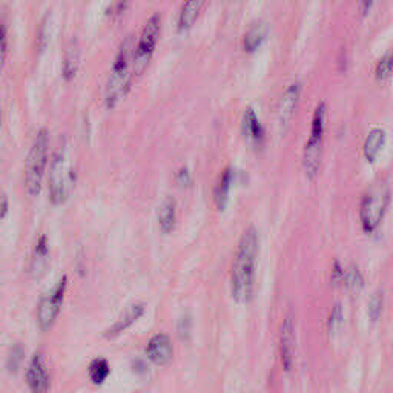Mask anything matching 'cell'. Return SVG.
Segmentation results:
<instances>
[{"label":"cell","mask_w":393,"mask_h":393,"mask_svg":"<svg viewBox=\"0 0 393 393\" xmlns=\"http://www.w3.org/2000/svg\"><path fill=\"white\" fill-rule=\"evenodd\" d=\"M260 252V237L254 226H249L237 246L231 269V294L239 304H249L254 298L255 264Z\"/></svg>","instance_id":"1"},{"label":"cell","mask_w":393,"mask_h":393,"mask_svg":"<svg viewBox=\"0 0 393 393\" xmlns=\"http://www.w3.org/2000/svg\"><path fill=\"white\" fill-rule=\"evenodd\" d=\"M132 56H134L132 38H127L122 42L120 48H118L115 54L111 74H109L106 81L105 105L108 108H114L127 93H130L135 79Z\"/></svg>","instance_id":"2"},{"label":"cell","mask_w":393,"mask_h":393,"mask_svg":"<svg viewBox=\"0 0 393 393\" xmlns=\"http://www.w3.org/2000/svg\"><path fill=\"white\" fill-rule=\"evenodd\" d=\"M48 146L50 135L43 127L35 135L25 161V188L31 195H39L42 190V183L48 163Z\"/></svg>","instance_id":"3"},{"label":"cell","mask_w":393,"mask_h":393,"mask_svg":"<svg viewBox=\"0 0 393 393\" xmlns=\"http://www.w3.org/2000/svg\"><path fill=\"white\" fill-rule=\"evenodd\" d=\"M326 115H327L326 105L319 103L315 109V114L312 118V127H310V135L306 143L304 155H303L304 172L310 180H314L317 177V173L319 171V163H321Z\"/></svg>","instance_id":"4"},{"label":"cell","mask_w":393,"mask_h":393,"mask_svg":"<svg viewBox=\"0 0 393 393\" xmlns=\"http://www.w3.org/2000/svg\"><path fill=\"white\" fill-rule=\"evenodd\" d=\"M160 30H161V16L152 14L148 19V22L144 23L140 39L134 48L132 67H134L135 79H139L146 71V68H148L149 62L152 59V54L155 48H157Z\"/></svg>","instance_id":"5"},{"label":"cell","mask_w":393,"mask_h":393,"mask_svg":"<svg viewBox=\"0 0 393 393\" xmlns=\"http://www.w3.org/2000/svg\"><path fill=\"white\" fill-rule=\"evenodd\" d=\"M74 181V172L68 164L65 144L54 154L50 169V200L52 205H63L69 194V186Z\"/></svg>","instance_id":"6"},{"label":"cell","mask_w":393,"mask_h":393,"mask_svg":"<svg viewBox=\"0 0 393 393\" xmlns=\"http://www.w3.org/2000/svg\"><path fill=\"white\" fill-rule=\"evenodd\" d=\"M68 286V278L63 277L56 287L48 292L40 300V304L38 307V321L40 324L42 331H48L56 323V319L60 314V309L63 304V298H65V292Z\"/></svg>","instance_id":"7"},{"label":"cell","mask_w":393,"mask_h":393,"mask_svg":"<svg viewBox=\"0 0 393 393\" xmlns=\"http://www.w3.org/2000/svg\"><path fill=\"white\" fill-rule=\"evenodd\" d=\"M389 205V190H372L370 194L363 200L361 205V224L365 232H373L382 220Z\"/></svg>","instance_id":"8"},{"label":"cell","mask_w":393,"mask_h":393,"mask_svg":"<svg viewBox=\"0 0 393 393\" xmlns=\"http://www.w3.org/2000/svg\"><path fill=\"white\" fill-rule=\"evenodd\" d=\"M26 384H28V389L31 393L50 392V373L47 369V363H45V358L40 352L33 356L28 369H26Z\"/></svg>","instance_id":"9"},{"label":"cell","mask_w":393,"mask_h":393,"mask_svg":"<svg viewBox=\"0 0 393 393\" xmlns=\"http://www.w3.org/2000/svg\"><path fill=\"white\" fill-rule=\"evenodd\" d=\"M280 356H281L283 368H285L286 372H290L295 360V326H294V318H292V315H287L281 324Z\"/></svg>","instance_id":"10"},{"label":"cell","mask_w":393,"mask_h":393,"mask_svg":"<svg viewBox=\"0 0 393 393\" xmlns=\"http://www.w3.org/2000/svg\"><path fill=\"white\" fill-rule=\"evenodd\" d=\"M146 355H148V358L157 365L169 364L172 360V355H173L172 343L169 340V336L164 334L154 335L149 340L148 346H146Z\"/></svg>","instance_id":"11"},{"label":"cell","mask_w":393,"mask_h":393,"mask_svg":"<svg viewBox=\"0 0 393 393\" xmlns=\"http://www.w3.org/2000/svg\"><path fill=\"white\" fill-rule=\"evenodd\" d=\"M300 93H301V86L298 84L290 85L285 93H283L280 103H278V120L280 125L285 127L289 125V122L292 120V115H294L298 100H300Z\"/></svg>","instance_id":"12"},{"label":"cell","mask_w":393,"mask_h":393,"mask_svg":"<svg viewBox=\"0 0 393 393\" xmlns=\"http://www.w3.org/2000/svg\"><path fill=\"white\" fill-rule=\"evenodd\" d=\"M143 314H144V306L143 304H140V303L131 304L130 307L125 310V314L118 317V319L111 327L106 329L105 338H108V340H113V338L123 334L126 329L131 327Z\"/></svg>","instance_id":"13"},{"label":"cell","mask_w":393,"mask_h":393,"mask_svg":"<svg viewBox=\"0 0 393 393\" xmlns=\"http://www.w3.org/2000/svg\"><path fill=\"white\" fill-rule=\"evenodd\" d=\"M203 5L205 0H186V2L183 4L177 22V28L180 33L189 31L192 26L195 25L200 13L203 10Z\"/></svg>","instance_id":"14"},{"label":"cell","mask_w":393,"mask_h":393,"mask_svg":"<svg viewBox=\"0 0 393 393\" xmlns=\"http://www.w3.org/2000/svg\"><path fill=\"white\" fill-rule=\"evenodd\" d=\"M243 135L244 139H248L251 143L255 144H260L264 140V131H263V126L258 120L257 114L252 108L246 109V113L243 115Z\"/></svg>","instance_id":"15"},{"label":"cell","mask_w":393,"mask_h":393,"mask_svg":"<svg viewBox=\"0 0 393 393\" xmlns=\"http://www.w3.org/2000/svg\"><path fill=\"white\" fill-rule=\"evenodd\" d=\"M232 181H234L232 168H226L224 172L220 176V180H218L214 190V203L218 211H224L227 202H229Z\"/></svg>","instance_id":"16"},{"label":"cell","mask_w":393,"mask_h":393,"mask_svg":"<svg viewBox=\"0 0 393 393\" xmlns=\"http://www.w3.org/2000/svg\"><path fill=\"white\" fill-rule=\"evenodd\" d=\"M269 33V26L264 22H255L249 26V30L246 31L243 39V48L246 52L257 51L261 43L266 40Z\"/></svg>","instance_id":"17"},{"label":"cell","mask_w":393,"mask_h":393,"mask_svg":"<svg viewBox=\"0 0 393 393\" xmlns=\"http://www.w3.org/2000/svg\"><path fill=\"white\" fill-rule=\"evenodd\" d=\"M177 223V206L173 198H166L159 209V226L163 234H171Z\"/></svg>","instance_id":"18"},{"label":"cell","mask_w":393,"mask_h":393,"mask_svg":"<svg viewBox=\"0 0 393 393\" xmlns=\"http://www.w3.org/2000/svg\"><path fill=\"white\" fill-rule=\"evenodd\" d=\"M79 65H80V51L77 43L71 42V45L65 51V57H63V68H62L63 79L67 81H71L74 79L77 76Z\"/></svg>","instance_id":"19"},{"label":"cell","mask_w":393,"mask_h":393,"mask_svg":"<svg viewBox=\"0 0 393 393\" xmlns=\"http://www.w3.org/2000/svg\"><path fill=\"white\" fill-rule=\"evenodd\" d=\"M384 139H386V135H384V131L380 130V127H375V130L369 132L364 144V155L369 161H373L377 159V155L380 154L384 144Z\"/></svg>","instance_id":"20"},{"label":"cell","mask_w":393,"mask_h":393,"mask_svg":"<svg viewBox=\"0 0 393 393\" xmlns=\"http://www.w3.org/2000/svg\"><path fill=\"white\" fill-rule=\"evenodd\" d=\"M89 380L93 381L94 384H103L106 381V378L111 373V368L106 360L103 358H96L93 363L89 364Z\"/></svg>","instance_id":"21"},{"label":"cell","mask_w":393,"mask_h":393,"mask_svg":"<svg viewBox=\"0 0 393 393\" xmlns=\"http://www.w3.org/2000/svg\"><path fill=\"white\" fill-rule=\"evenodd\" d=\"M344 283H346L347 287H349L351 290H355V292L360 290L364 286V280H363V275H361V272L358 270V268L351 266L349 269L346 270Z\"/></svg>","instance_id":"22"},{"label":"cell","mask_w":393,"mask_h":393,"mask_svg":"<svg viewBox=\"0 0 393 393\" xmlns=\"http://www.w3.org/2000/svg\"><path fill=\"white\" fill-rule=\"evenodd\" d=\"M382 301H384V297H382V292H377V294H373L370 301H369V306H368V312H369V318H370V321L372 323H377L380 317H381V312H382Z\"/></svg>","instance_id":"23"},{"label":"cell","mask_w":393,"mask_h":393,"mask_svg":"<svg viewBox=\"0 0 393 393\" xmlns=\"http://www.w3.org/2000/svg\"><path fill=\"white\" fill-rule=\"evenodd\" d=\"M23 360V349H22V346L21 344H16L11 352H10V356H8V372L10 373H16L17 370H19L21 368V363Z\"/></svg>","instance_id":"24"},{"label":"cell","mask_w":393,"mask_h":393,"mask_svg":"<svg viewBox=\"0 0 393 393\" xmlns=\"http://www.w3.org/2000/svg\"><path fill=\"white\" fill-rule=\"evenodd\" d=\"M341 326H343V309L340 304H336L332 309L331 318H329V332H331V335H335L340 332Z\"/></svg>","instance_id":"25"},{"label":"cell","mask_w":393,"mask_h":393,"mask_svg":"<svg viewBox=\"0 0 393 393\" xmlns=\"http://www.w3.org/2000/svg\"><path fill=\"white\" fill-rule=\"evenodd\" d=\"M393 72V54H389V56H384L378 67H377V77L378 80H386L387 77H390V74Z\"/></svg>","instance_id":"26"},{"label":"cell","mask_w":393,"mask_h":393,"mask_svg":"<svg viewBox=\"0 0 393 393\" xmlns=\"http://www.w3.org/2000/svg\"><path fill=\"white\" fill-rule=\"evenodd\" d=\"M132 0H115V2L109 8V14H111L113 19H118L127 8H130Z\"/></svg>","instance_id":"27"},{"label":"cell","mask_w":393,"mask_h":393,"mask_svg":"<svg viewBox=\"0 0 393 393\" xmlns=\"http://www.w3.org/2000/svg\"><path fill=\"white\" fill-rule=\"evenodd\" d=\"M177 183H178V186L180 188H190L192 186V176H190V172L188 168H180V171L177 172V177H176Z\"/></svg>","instance_id":"28"},{"label":"cell","mask_w":393,"mask_h":393,"mask_svg":"<svg viewBox=\"0 0 393 393\" xmlns=\"http://www.w3.org/2000/svg\"><path fill=\"white\" fill-rule=\"evenodd\" d=\"M38 45L40 47V51L43 50L45 45H47V22H43L40 25L39 35H38Z\"/></svg>","instance_id":"29"},{"label":"cell","mask_w":393,"mask_h":393,"mask_svg":"<svg viewBox=\"0 0 393 393\" xmlns=\"http://www.w3.org/2000/svg\"><path fill=\"white\" fill-rule=\"evenodd\" d=\"M2 63H5L6 59V54H8V30H6V25H2Z\"/></svg>","instance_id":"30"},{"label":"cell","mask_w":393,"mask_h":393,"mask_svg":"<svg viewBox=\"0 0 393 393\" xmlns=\"http://www.w3.org/2000/svg\"><path fill=\"white\" fill-rule=\"evenodd\" d=\"M375 0H363V5H361V10H363V14H368L369 10L372 8Z\"/></svg>","instance_id":"31"},{"label":"cell","mask_w":393,"mask_h":393,"mask_svg":"<svg viewBox=\"0 0 393 393\" xmlns=\"http://www.w3.org/2000/svg\"><path fill=\"white\" fill-rule=\"evenodd\" d=\"M8 207H10V203H8L6 195H4V197H2V212H0V215H2V218L6 217V214H8Z\"/></svg>","instance_id":"32"}]
</instances>
